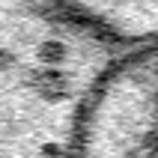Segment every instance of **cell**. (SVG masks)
<instances>
[{
    "label": "cell",
    "mask_w": 158,
    "mask_h": 158,
    "mask_svg": "<svg viewBox=\"0 0 158 158\" xmlns=\"http://www.w3.org/2000/svg\"><path fill=\"white\" fill-rule=\"evenodd\" d=\"M119 51L60 0H0V158H78L84 107Z\"/></svg>",
    "instance_id": "obj_1"
},
{
    "label": "cell",
    "mask_w": 158,
    "mask_h": 158,
    "mask_svg": "<svg viewBox=\"0 0 158 158\" xmlns=\"http://www.w3.org/2000/svg\"><path fill=\"white\" fill-rule=\"evenodd\" d=\"M158 137V45L123 48L81 119L78 158H134Z\"/></svg>",
    "instance_id": "obj_2"
},
{
    "label": "cell",
    "mask_w": 158,
    "mask_h": 158,
    "mask_svg": "<svg viewBox=\"0 0 158 158\" xmlns=\"http://www.w3.org/2000/svg\"><path fill=\"white\" fill-rule=\"evenodd\" d=\"M84 27L116 48L158 45V0H60Z\"/></svg>",
    "instance_id": "obj_3"
},
{
    "label": "cell",
    "mask_w": 158,
    "mask_h": 158,
    "mask_svg": "<svg viewBox=\"0 0 158 158\" xmlns=\"http://www.w3.org/2000/svg\"><path fill=\"white\" fill-rule=\"evenodd\" d=\"M134 158H158V137H155V140L149 143V146H143V149L137 152Z\"/></svg>",
    "instance_id": "obj_4"
}]
</instances>
